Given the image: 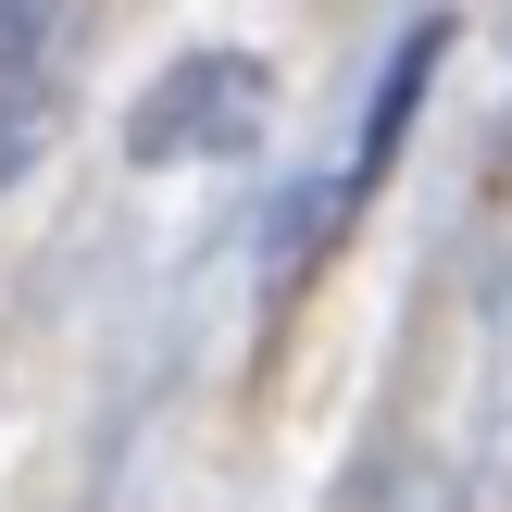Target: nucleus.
<instances>
[{
  "instance_id": "obj_1",
  "label": "nucleus",
  "mask_w": 512,
  "mask_h": 512,
  "mask_svg": "<svg viewBox=\"0 0 512 512\" xmlns=\"http://www.w3.org/2000/svg\"><path fill=\"white\" fill-rule=\"evenodd\" d=\"M263 100H275V75L250 63V50H188V63H163L150 75V100H138V163H200V150H250L263 138Z\"/></svg>"
},
{
  "instance_id": "obj_2",
  "label": "nucleus",
  "mask_w": 512,
  "mask_h": 512,
  "mask_svg": "<svg viewBox=\"0 0 512 512\" xmlns=\"http://www.w3.org/2000/svg\"><path fill=\"white\" fill-rule=\"evenodd\" d=\"M438 63H450V13H425L413 38L388 50V88H375V113H363V150H350V175H338V200H325V225H313V250L338 238V225L363 213L375 188H388V163H400V138H413V113H425V88H438Z\"/></svg>"
},
{
  "instance_id": "obj_3",
  "label": "nucleus",
  "mask_w": 512,
  "mask_h": 512,
  "mask_svg": "<svg viewBox=\"0 0 512 512\" xmlns=\"http://www.w3.org/2000/svg\"><path fill=\"white\" fill-rule=\"evenodd\" d=\"M38 0H0V175L25 163V125H38V75H50V38H38Z\"/></svg>"
}]
</instances>
